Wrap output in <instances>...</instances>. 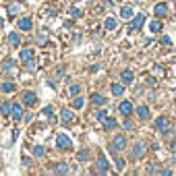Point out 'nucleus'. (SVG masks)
<instances>
[{
    "label": "nucleus",
    "mask_w": 176,
    "mask_h": 176,
    "mask_svg": "<svg viewBox=\"0 0 176 176\" xmlns=\"http://www.w3.org/2000/svg\"><path fill=\"white\" fill-rule=\"evenodd\" d=\"M124 147H127V137H124V135H116L114 141H112V145H110L112 153H118V151L124 149Z\"/></svg>",
    "instance_id": "f257e3e1"
},
{
    "label": "nucleus",
    "mask_w": 176,
    "mask_h": 176,
    "mask_svg": "<svg viewBox=\"0 0 176 176\" xmlns=\"http://www.w3.org/2000/svg\"><path fill=\"white\" fill-rule=\"evenodd\" d=\"M56 147L62 149V151H68V149L73 147V143H71V139H68L64 133H60V135L56 137Z\"/></svg>",
    "instance_id": "f03ea898"
},
{
    "label": "nucleus",
    "mask_w": 176,
    "mask_h": 176,
    "mask_svg": "<svg viewBox=\"0 0 176 176\" xmlns=\"http://www.w3.org/2000/svg\"><path fill=\"white\" fill-rule=\"evenodd\" d=\"M155 127H158V131H162L164 135H168V133H170V120H168L166 116H160Z\"/></svg>",
    "instance_id": "7ed1b4c3"
},
{
    "label": "nucleus",
    "mask_w": 176,
    "mask_h": 176,
    "mask_svg": "<svg viewBox=\"0 0 176 176\" xmlns=\"http://www.w3.org/2000/svg\"><path fill=\"white\" fill-rule=\"evenodd\" d=\"M143 23H145V15H143V13H139V15H135V17H133V25H131V31H135V29H141V27H143Z\"/></svg>",
    "instance_id": "20e7f679"
},
{
    "label": "nucleus",
    "mask_w": 176,
    "mask_h": 176,
    "mask_svg": "<svg viewBox=\"0 0 176 176\" xmlns=\"http://www.w3.org/2000/svg\"><path fill=\"white\" fill-rule=\"evenodd\" d=\"M118 110H120V114H122V116H131V112H133V104L129 102V99H124V102L118 106Z\"/></svg>",
    "instance_id": "39448f33"
},
{
    "label": "nucleus",
    "mask_w": 176,
    "mask_h": 176,
    "mask_svg": "<svg viewBox=\"0 0 176 176\" xmlns=\"http://www.w3.org/2000/svg\"><path fill=\"white\" fill-rule=\"evenodd\" d=\"M23 104H27V106H33L35 102H38V95L33 93V91H27V93H23Z\"/></svg>",
    "instance_id": "423d86ee"
},
{
    "label": "nucleus",
    "mask_w": 176,
    "mask_h": 176,
    "mask_svg": "<svg viewBox=\"0 0 176 176\" xmlns=\"http://www.w3.org/2000/svg\"><path fill=\"white\" fill-rule=\"evenodd\" d=\"M19 27H21L23 31H29V29L33 27V21H31L29 17H23V19H19Z\"/></svg>",
    "instance_id": "0eeeda50"
},
{
    "label": "nucleus",
    "mask_w": 176,
    "mask_h": 176,
    "mask_svg": "<svg viewBox=\"0 0 176 176\" xmlns=\"http://www.w3.org/2000/svg\"><path fill=\"white\" fill-rule=\"evenodd\" d=\"M153 13H155L158 17H166V15H168V6H166L164 2H160V4H155V8H153Z\"/></svg>",
    "instance_id": "6e6552de"
},
{
    "label": "nucleus",
    "mask_w": 176,
    "mask_h": 176,
    "mask_svg": "<svg viewBox=\"0 0 176 176\" xmlns=\"http://www.w3.org/2000/svg\"><path fill=\"white\" fill-rule=\"evenodd\" d=\"M13 118L15 120H21L23 118V106L21 104H13Z\"/></svg>",
    "instance_id": "1a4fd4ad"
},
{
    "label": "nucleus",
    "mask_w": 176,
    "mask_h": 176,
    "mask_svg": "<svg viewBox=\"0 0 176 176\" xmlns=\"http://www.w3.org/2000/svg\"><path fill=\"white\" fill-rule=\"evenodd\" d=\"M97 170L99 172H106L108 170V160H106L104 153H99V158H97Z\"/></svg>",
    "instance_id": "9d476101"
},
{
    "label": "nucleus",
    "mask_w": 176,
    "mask_h": 176,
    "mask_svg": "<svg viewBox=\"0 0 176 176\" xmlns=\"http://www.w3.org/2000/svg\"><path fill=\"white\" fill-rule=\"evenodd\" d=\"M0 114H2V116H10V114H13V104L4 102V104L0 106Z\"/></svg>",
    "instance_id": "9b49d317"
},
{
    "label": "nucleus",
    "mask_w": 176,
    "mask_h": 176,
    "mask_svg": "<svg viewBox=\"0 0 176 176\" xmlns=\"http://www.w3.org/2000/svg\"><path fill=\"white\" fill-rule=\"evenodd\" d=\"M91 102H93L95 106H104V104H106V97L99 95V93H91Z\"/></svg>",
    "instance_id": "f8f14e48"
},
{
    "label": "nucleus",
    "mask_w": 176,
    "mask_h": 176,
    "mask_svg": "<svg viewBox=\"0 0 176 176\" xmlns=\"http://www.w3.org/2000/svg\"><path fill=\"white\" fill-rule=\"evenodd\" d=\"M120 17H122V19H133V17H135V15H133V8L131 6H122V8H120Z\"/></svg>",
    "instance_id": "ddd939ff"
},
{
    "label": "nucleus",
    "mask_w": 176,
    "mask_h": 176,
    "mask_svg": "<svg viewBox=\"0 0 176 176\" xmlns=\"http://www.w3.org/2000/svg\"><path fill=\"white\" fill-rule=\"evenodd\" d=\"M116 25H118V23H116V19H114V17H108V19H106V29H108V31H114V29H116Z\"/></svg>",
    "instance_id": "4468645a"
},
{
    "label": "nucleus",
    "mask_w": 176,
    "mask_h": 176,
    "mask_svg": "<svg viewBox=\"0 0 176 176\" xmlns=\"http://www.w3.org/2000/svg\"><path fill=\"white\" fill-rule=\"evenodd\" d=\"M19 42H21V35L19 33H8V44L10 46H19Z\"/></svg>",
    "instance_id": "2eb2a0df"
},
{
    "label": "nucleus",
    "mask_w": 176,
    "mask_h": 176,
    "mask_svg": "<svg viewBox=\"0 0 176 176\" xmlns=\"http://www.w3.org/2000/svg\"><path fill=\"white\" fill-rule=\"evenodd\" d=\"M137 114H139L141 118H149V108H147V106H139V108H137Z\"/></svg>",
    "instance_id": "dca6fc26"
},
{
    "label": "nucleus",
    "mask_w": 176,
    "mask_h": 176,
    "mask_svg": "<svg viewBox=\"0 0 176 176\" xmlns=\"http://www.w3.org/2000/svg\"><path fill=\"white\" fill-rule=\"evenodd\" d=\"M60 116H62V120H64V122H71V120H73V112H71L68 108H64V110L60 112Z\"/></svg>",
    "instance_id": "f3484780"
},
{
    "label": "nucleus",
    "mask_w": 176,
    "mask_h": 176,
    "mask_svg": "<svg viewBox=\"0 0 176 176\" xmlns=\"http://www.w3.org/2000/svg\"><path fill=\"white\" fill-rule=\"evenodd\" d=\"M29 58H33V50H21V60L27 62Z\"/></svg>",
    "instance_id": "a211bd4d"
},
{
    "label": "nucleus",
    "mask_w": 176,
    "mask_h": 176,
    "mask_svg": "<svg viewBox=\"0 0 176 176\" xmlns=\"http://www.w3.org/2000/svg\"><path fill=\"white\" fill-rule=\"evenodd\" d=\"M104 127H106V131H112V129H116V120L114 118H106L104 120Z\"/></svg>",
    "instance_id": "6ab92c4d"
},
{
    "label": "nucleus",
    "mask_w": 176,
    "mask_h": 176,
    "mask_svg": "<svg viewBox=\"0 0 176 176\" xmlns=\"http://www.w3.org/2000/svg\"><path fill=\"white\" fill-rule=\"evenodd\" d=\"M145 153V143H137L135 145V158H139V155H143Z\"/></svg>",
    "instance_id": "aec40b11"
},
{
    "label": "nucleus",
    "mask_w": 176,
    "mask_h": 176,
    "mask_svg": "<svg viewBox=\"0 0 176 176\" xmlns=\"http://www.w3.org/2000/svg\"><path fill=\"white\" fill-rule=\"evenodd\" d=\"M122 83H133V73L131 71H122Z\"/></svg>",
    "instance_id": "412c9836"
},
{
    "label": "nucleus",
    "mask_w": 176,
    "mask_h": 176,
    "mask_svg": "<svg viewBox=\"0 0 176 176\" xmlns=\"http://www.w3.org/2000/svg\"><path fill=\"white\" fill-rule=\"evenodd\" d=\"M112 93H114V95H122V93H124V87H122L120 83H114V85H112Z\"/></svg>",
    "instance_id": "4be33fe9"
},
{
    "label": "nucleus",
    "mask_w": 176,
    "mask_h": 176,
    "mask_svg": "<svg viewBox=\"0 0 176 176\" xmlns=\"http://www.w3.org/2000/svg\"><path fill=\"white\" fill-rule=\"evenodd\" d=\"M54 172H56V174H66V172H68V168H66V164H56Z\"/></svg>",
    "instance_id": "5701e85b"
},
{
    "label": "nucleus",
    "mask_w": 176,
    "mask_h": 176,
    "mask_svg": "<svg viewBox=\"0 0 176 176\" xmlns=\"http://www.w3.org/2000/svg\"><path fill=\"white\" fill-rule=\"evenodd\" d=\"M77 160H79V162H85V160H89V151H87V149H81V151L77 153Z\"/></svg>",
    "instance_id": "b1692460"
},
{
    "label": "nucleus",
    "mask_w": 176,
    "mask_h": 176,
    "mask_svg": "<svg viewBox=\"0 0 176 176\" xmlns=\"http://www.w3.org/2000/svg\"><path fill=\"white\" fill-rule=\"evenodd\" d=\"M25 68H27V71H35V68H38V62H35L33 58H29V60L25 62Z\"/></svg>",
    "instance_id": "393cba45"
},
{
    "label": "nucleus",
    "mask_w": 176,
    "mask_h": 176,
    "mask_svg": "<svg viewBox=\"0 0 176 176\" xmlns=\"http://www.w3.org/2000/svg\"><path fill=\"white\" fill-rule=\"evenodd\" d=\"M13 66H15V62L8 58V60H4L2 62V71H13Z\"/></svg>",
    "instance_id": "a878e982"
},
{
    "label": "nucleus",
    "mask_w": 176,
    "mask_h": 176,
    "mask_svg": "<svg viewBox=\"0 0 176 176\" xmlns=\"http://www.w3.org/2000/svg\"><path fill=\"white\" fill-rule=\"evenodd\" d=\"M33 155H35V158H42V155H44V147H42V145H35V147H33Z\"/></svg>",
    "instance_id": "bb28decb"
},
{
    "label": "nucleus",
    "mask_w": 176,
    "mask_h": 176,
    "mask_svg": "<svg viewBox=\"0 0 176 176\" xmlns=\"http://www.w3.org/2000/svg\"><path fill=\"white\" fill-rule=\"evenodd\" d=\"M149 29H151V31H153V33H158V31H160V29H162V23H160V21H153V23H151V27H149Z\"/></svg>",
    "instance_id": "cd10ccee"
},
{
    "label": "nucleus",
    "mask_w": 176,
    "mask_h": 176,
    "mask_svg": "<svg viewBox=\"0 0 176 176\" xmlns=\"http://www.w3.org/2000/svg\"><path fill=\"white\" fill-rule=\"evenodd\" d=\"M83 104H85V102H83L81 97H77V99H73V106H75V110H81V108H83Z\"/></svg>",
    "instance_id": "c85d7f7f"
},
{
    "label": "nucleus",
    "mask_w": 176,
    "mask_h": 176,
    "mask_svg": "<svg viewBox=\"0 0 176 176\" xmlns=\"http://www.w3.org/2000/svg\"><path fill=\"white\" fill-rule=\"evenodd\" d=\"M19 10H21V6H19V4H13V6H8V15H17Z\"/></svg>",
    "instance_id": "c756f323"
},
{
    "label": "nucleus",
    "mask_w": 176,
    "mask_h": 176,
    "mask_svg": "<svg viewBox=\"0 0 176 176\" xmlns=\"http://www.w3.org/2000/svg\"><path fill=\"white\" fill-rule=\"evenodd\" d=\"M0 89H2V91H13V89H15V83H4Z\"/></svg>",
    "instance_id": "7c9ffc66"
},
{
    "label": "nucleus",
    "mask_w": 176,
    "mask_h": 176,
    "mask_svg": "<svg viewBox=\"0 0 176 176\" xmlns=\"http://www.w3.org/2000/svg\"><path fill=\"white\" fill-rule=\"evenodd\" d=\"M97 118H99V120H106V118H108V112H106V110H99V112H97Z\"/></svg>",
    "instance_id": "2f4dec72"
},
{
    "label": "nucleus",
    "mask_w": 176,
    "mask_h": 176,
    "mask_svg": "<svg viewBox=\"0 0 176 176\" xmlns=\"http://www.w3.org/2000/svg\"><path fill=\"white\" fill-rule=\"evenodd\" d=\"M52 112H54V110H52L50 106H46L44 110H42V114H44V116H52Z\"/></svg>",
    "instance_id": "473e14b6"
},
{
    "label": "nucleus",
    "mask_w": 176,
    "mask_h": 176,
    "mask_svg": "<svg viewBox=\"0 0 176 176\" xmlns=\"http://www.w3.org/2000/svg\"><path fill=\"white\" fill-rule=\"evenodd\" d=\"M79 91H81V87H79V85H71V93H73V95H77Z\"/></svg>",
    "instance_id": "72a5a7b5"
},
{
    "label": "nucleus",
    "mask_w": 176,
    "mask_h": 176,
    "mask_svg": "<svg viewBox=\"0 0 176 176\" xmlns=\"http://www.w3.org/2000/svg\"><path fill=\"white\" fill-rule=\"evenodd\" d=\"M79 15H81V10H79V8H75V6H73V8H71V17H79Z\"/></svg>",
    "instance_id": "f704fd0d"
},
{
    "label": "nucleus",
    "mask_w": 176,
    "mask_h": 176,
    "mask_svg": "<svg viewBox=\"0 0 176 176\" xmlns=\"http://www.w3.org/2000/svg\"><path fill=\"white\" fill-rule=\"evenodd\" d=\"M116 168H118V170H122V168H124V164H122V160H116Z\"/></svg>",
    "instance_id": "c9c22d12"
},
{
    "label": "nucleus",
    "mask_w": 176,
    "mask_h": 176,
    "mask_svg": "<svg viewBox=\"0 0 176 176\" xmlns=\"http://www.w3.org/2000/svg\"><path fill=\"white\" fill-rule=\"evenodd\" d=\"M170 147H172V151H174V153H176V143H172V145H170Z\"/></svg>",
    "instance_id": "e433bc0d"
},
{
    "label": "nucleus",
    "mask_w": 176,
    "mask_h": 176,
    "mask_svg": "<svg viewBox=\"0 0 176 176\" xmlns=\"http://www.w3.org/2000/svg\"><path fill=\"white\" fill-rule=\"evenodd\" d=\"M0 27H2V19H0Z\"/></svg>",
    "instance_id": "4c0bfd02"
}]
</instances>
